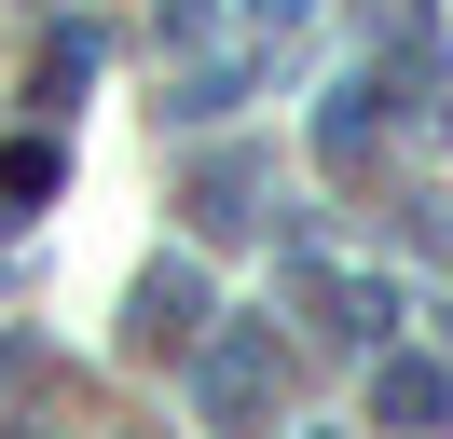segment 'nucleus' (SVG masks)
I'll list each match as a JSON object with an SVG mask.
<instances>
[{"instance_id": "4", "label": "nucleus", "mask_w": 453, "mask_h": 439, "mask_svg": "<svg viewBox=\"0 0 453 439\" xmlns=\"http://www.w3.org/2000/svg\"><path fill=\"white\" fill-rule=\"evenodd\" d=\"M42 192H56V151H42V137H28V151H0V220H28Z\"/></svg>"}, {"instance_id": "5", "label": "nucleus", "mask_w": 453, "mask_h": 439, "mask_svg": "<svg viewBox=\"0 0 453 439\" xmlns=\"http://www.w3.org/2000/svg\"><path fill=\"white\" fill-rule=\"evenodd\" d=\"M316 14V0H248V27H303Z\"/></svg>"}, {"instance_id": "1", "label": "nucleus", "mask_w": 453, "mask_h": 439, "mask_svg": "<svg viewBox=\"0 0 453 439\" xmlns=\"http://www.w3.org/2000/svg\"><path fill=\"white\" fill-rule=\"evenodd\" d=\"M371 412H385V426H453V371H426V357H385V371H371Z\"/></svg>"}, {"instance_id": "2", "label": "nucleus", "mask_w": 453, "mask_h": 439, "mask_svg": "<svg viewBox=\"0 0 453 439\" xmlns=\"http://www.w3.org/2000/svg\"><path fill=\"white\" fill-rule=\"evenodd\" d=\"M206 329V274L193 261H151V289H138V343H193Z\"/></svg>"}, {"instance_id": "3", "label": "nucleus", "mask_w": 453, "mask_h": 439, "mask_svg": "<svg viewBox=\"0 0 453 439\" xmlns=\"http://www.w3.org/2000/svg\"><path fill=\"white\" fill-rule=\"evenodd\" d=\"M193 220H206V234H248V220H261V165L220 151V165H206V192H193Z\"/></svg>"}]
</instances>
